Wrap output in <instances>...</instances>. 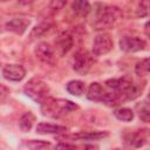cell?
Here are the masks:
<instances>
[{
    "label": "cell",
    "mask_w": 150,
    "mask_h": 150,
    "mask_svg": "<svg viewBox=\"0 0 150 150\" xmlns=\"http://www.w3.org/2000/svg\"><path fill=\"white\" fill-rule=\"evenodd\" d=\"M91 64H93V56L87 50L80 49V50H77L74 54V57H73V69L76 73H79L81 75L87 74L88 70L90 69Z\"/></svg>",
    "instance_id": "cell-5"
},
{
    "label": "cell",
    "mask_w": 150,
    "mask_h": 150,
    "mask_svg": "<svg viewBox=\"0 0 150 150\" xmlns=\"http://www.w3.org/2000/svg\"><path fill=\"white\" fill-rule=\"evenodd\" d=\"M136 109H137L139 118L143 122H149L150 121V110H149V104H148L146 101H143L139 104H137Z\"/></svg>",
    "instance_id": "cell-21"
},
{
    "label": "cell",
    "mask_w": 150,
    "mask_h": 150,
    "mask_svg": "<svg viewBox=\"0 0 150 150\" xmlns=\"http://www.w3.org/2000/svg\"><path fill=\"white\" fill-rule=\"evenodd\" d=\"M98 148L94 144H68L60 143L56 145L55 150H97Z\"/></svg>",
    "instance_id": "cell-15"
},
{
    "label": "cell",
    "mask_w": 150,
    "mask_h": 150,
    "mask_svg": "<svg viewBox=\"0 0 150 150\" xmlns=\"http://www.w3.org/2000/svg\"><path fill=\"white\" fill-rule=\"evenodd\" d=\"M146 139H148V132H143V131H137L135 134L131 135L130 137V144H132L135 148H139V146H143L145 143H146Z\"/></svg>",
    "instance_id": "cell-18"
},
{
    "label": "cell",
    "mask_w": 150,
    "mask_h": 150,
    "mask_svg": "<svg viewBox=\"0 0 150 150\" xmlns=\"http://www.w3.org/2000/svg\"><path fill=\"white\" fill-rule=\"evenodd\" d=\"M108 136L107 131H79L76 134H64L60 136L59 139H70V141H95Z\"/></svg>",
    "instance_id": "cell-7"
},
{
    "label": "cell",
    "mask_w": 150,
    "mask_h": 150,
    "mask_svg": "<svg viewBox=\"0 0 150 150\" xmlns=\"http://www.w3.org/2000/svg\"><path fill=\"white\" fill-rule=\"evenodd\" d=\"M35 53H36V56H38L40 60L45 61V62H52L53 59H54L53 49H52V47H50L48 43H46V42L40 43V45L36 47Z\"/></svg>",
    "instance_id": "cell-14"
},
{
    "label": "cell",
    "mask_w": 150,
    "mask_h": 150,
    "mask_svg": "<svg viewBox=\"0 0 150 150\" xmlns=\"http://www.w3.org/2000/svg\"><path fill=\"white\" fill-rule=\"evenodd\" d=\"M66 88H67V91L69 94L75 95V96H81L86 91L84 83L82 81H79V80H73V81L68 82Z\"/></svg>",
    "instance_id": "cell-16"
},
{
    "label": "cell",
    "mask_w": 150,
    "mask_h": 150,
    "mask_svg": "<svg viewBox=\"0 0 150 150\" xmlns=\"http://www.w3.org/2000/svg\"><path fill=\"white\" fill-rule=\"evenodd\" d=\"M34 122H35V116L30 111H28L21 116V118L19 121V125L23 131H29L32 129Z\"/></svg>",
    "instance_id": "cell-17"
},
{
    "label": "cell",
    "mask_w": 150,
    "mask_h": 150,
    "mask_svg": "<svg viewBox=\"0 0 150 150\" xmlns=\"http://www.w3.org/2000/svg\"><path fill=\"white\" fill-rule=\"evenodd\" d=\"M27 146L29 148V150H52V143L46 142V141H36V139H32L28 141Z\"/></svg>",
    "instance_id": "cell-20"
},
{
    "label": "cell",
    "mask_w": 150,
    "mask_h": 150,
    "mask_svg": "<svg viewBox=\"0 0 150 150\" xmlns=\"http://www.w3.org/2000/svg\"><path fill=\"white\" fill-rule=\"evenodd\" d=\"M29 25H30V21L28 19L14 18V19H12L11 21H8L6 23V29L9 30V32H13V33H16V34L21 35L27 30Z\"/></svg>",
    "instance_id": "cell-10"
},
{
    "label": "cell",
    "mask_w": 150,
    "mask_h": 150,
    "mask_svg": "<svg viewBox=\"0 0 150 150\" xmlns=\"http://www.w3.org/2000/svg\"><path fill=\"white\" fill-rule=\"evenodd\" d=\"M23 91L25 94L32 98L33 101L38 102V103H42L49 94V87L47 86V83L45 81H42L41 79H32L29 80L25 87H23Z\"/></svg>",
    "instance_id": "cell-4"
},
{
    "label": "cell",
    "mask_w": 150,
    "mask_h": 150,
    "mask_svg": "<svg viewBox=\"0 0 150 150\" xmlns=\"http://www.w3.org/2000/svg\"><path fill=\"white\" fill-rule=\"evenodd\" d=\"M120 48L127 53H135L145 48V41L137 36H123L120 40Z\"/></svg>",
    "instance_id": "cell-8"
},
{
    "label": "cell",
    "mask_w": 150,
    "mask_h": 150,
    "mask_svg": "<svg viewBox=\"0 0 150 150\" xmlns=\"http://www.w3.org/2000/svg\"><path fill=\"white\" fill-rule=\"evenodd\" d=\"M135 73L138 76H145L149 74V59L145 57L143 60H141L136 67H135Z\"/></svg>",
    "instance_id": "cell-23"
},
{
    "label": "cell",
    "mask_w": 150,
    "mask_h": 150,
    "mask_svg": "<svg viewBox=\"0 0 150 150\" xmlns=\"http://www.w3.org/2000/svg\"><path fill=\"white\" fill-rule=\"evenodd\" d=\"M52 25L49 23V22H42V23H40L39 26H36L33 30H32V38H39V36H41L42 34H45L46 32H48V29H49V27H50Z\"/></svg>",
    "instance_id": "cell-24"
},
{
    "label": "cell",
    "mask_w": 150,
    "mask_h": 150,
    "mask_svg": "<svg viewBox=\"0 0 150 150\" xmlns=\"http://www.w3.org/2000/svg\"><path fill=\"white\" fill-rule=\"evenodd\" d=\"M114 115L117 120L124 121V122H130L134 118V111L129 108H118L115 110Z\"/></svg>",
    "instance_id": "cell-19"
},
{
    "label": "cell",
    "mask_w": 150,
    "mask_h": 150,
    "mask_svg": "<svg viewBox=\"0 0 150 150\" xmlns=\"http://www.w3.org/2000/svg\"><path fill=\"white\" fill-rule=\"evenodd\" d=\"M138 16H146L148 15V8H149V2L148 1H142L138 4Z\"/></svg>",
    "instance_id": "cell-25"
},
{
    "label": "cell",
    "mask_w": 150,
    "mask_h": 150,
    "mask_svg": "<svg viewBox=\"0 0 150 150\" xmlns=\"http://www.w3.org/2000/svg\"><path fill=\"white\" fill-rule=\"evenodd\" d=\"M73 42H74L73 41V36L68 32L62 33L59 36L57 41H56V47H57V50H59L60 55L67 54L70 50V48L73 47Z\"/></svg>",
    "instance_id": "cell-12"
},
{
    "label": "cell",
    "mask_w": 150,
    "mask_h": 150,
    "mask_svg": "<svg viewBox=\"0 0 150 150\" xmlns=\"http://www.w3.org/2000/svg\"><path fill=\"white\" fill-rule=\"evenodd\" d=\"M79 107L68 100H61V98H53L47 97L41 103V111L45 116L49 117H60L62 115H66L73 110H76Z\"/></svg>",
    "instance_id": "cell-2"
},
{
    "label": "cell",
    "mask_w": 150,
    "mask_h": 150,
    "mask_svg": "<svg viewBox=\"0 0 150 150\" xmlns=\"http://www.w3.org/2000/svg\"><path fill=\"white\" fill-rule=\"evenodd\" d=\"M26 75V70L21 64H7L2 69V76L13 82L21 81Z\"/></svg>",
    "instance_id": "cell-9"
},
{
    "label": "cell",
    "mask_w": 150,
    "mask_h": 150,
    "mask_svg": "<svg viewBox=\"0 0 150 150\" xmlns=\"http://www.w3.org/2000/svg\"><path fill=\"white\" fill-rule=\"evenodd\" d=\"M122 18V12L116 6H103L102 9L97 12V18L95 21V26L101 28H109L115 26L120 19Z\"/></svg>",
    "instance_id": "cell-3"
},
{
    "label": "cell",
    "mask_w": 150,
    "mask_h": 150,
    "mask_svg": "<svg viewBox=\"0 0 150 150\" xmlns=\"http://www.w3.org/2000/svg\"><path fill=\"white\" fill-rule=\"evenodd\" d=\"M105 86L112 90L120 98V101H127V100H134L141 95L142 89L136 86L132 80H129L128 77L122 79H112L108 80L105 82Z\"/></svg>",
    "instance_id": "cell-1"
},
{
    "label": "cell",
    "mask_w": 150,
    "mask_h": 150,
    "mask_svg": "<svg viewBox=\"0 0 150 150\" xmlns=\"http://www.w3.org/2000/svg\"><path fill=\"white\" fill-rule=\"evenodd\" d=\"M71 6H73L74 12L81 16H86L90 11V5L87 1H75V2H73Z\"/></svg>",
    "instance_id": "cell-22"
},
{
    "label": "cell",
    "mask_w": 150,
    "mask_h": 150,
    "mask_svg": "<svg viewBox=\"0 0 150 150\" xmlns=\"http://www.w3.org/2000/svg\"><path fill=\"white\" fill-rule=\"evenodd\" d=\"M105 94L107 91L103 89V87L97 83V82H94L89 86L88 88V91H87V97L90 100V101H95V102H104V98H105Z\"/></svg>",
    "instance_id": "cell-11"
},
{
    "label": "cell",
    "mask_w": 150,
    "mask_h": 150,
    "mask_svg": "<svg viewBox=\"0 0 150 150\" xmlns=\"http://www.w3.org/2000/svg\"><path fill=\"white\" fill-rule=\"evenodd\" d=\"M114 47V41L111 36L107 33H101L96 35L93 42V54L96 56L104 55L109 53Z\"/></svg>",
    "instance_id": "cell-6"
},
{
    "label": "cell",
    "mask_w": 150,
    "mask_h": 150,
    "mask_svg": "<svg viewBox=\"0 0 150 150\" xmlns=\"http://www.w3.org/2000/svg\"><path fill=\"white\" fill-rule=\"evenodd\" d=\"M7 88L5 87V86H2V84H0V97H4V96H6V94H7Z\"/></svg>",
    "instance_id": "cell-26"
},
{
    "label": "cell",
    "mask_w": 150,
    "mask_h": 150,
    "mask_svg": "<svg viewBox=\"0 0 150 150\" xmlns=\"http://www.w3.org/2000/svg\"><path fill=\"white\" fill-rule=\"evenodd\" d=\"M67 131V128L63 125L52 124L41 122L36 125V132L38 134H64Z\"/></svg>",
    "instance_id": "cell-13"
}]
</instances>
